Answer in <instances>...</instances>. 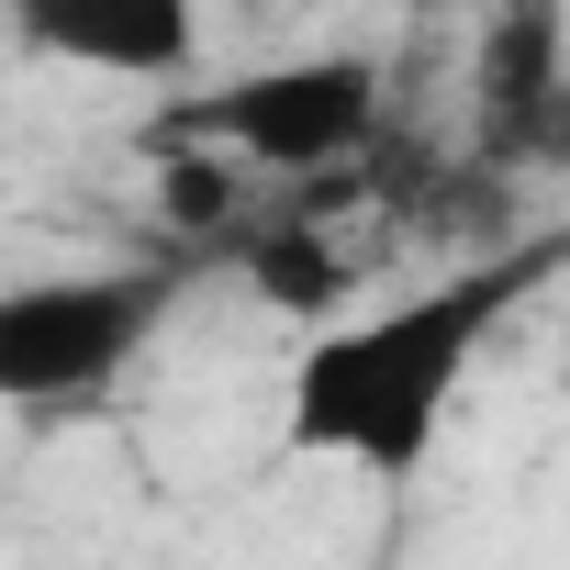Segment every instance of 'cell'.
<instances>
[{"label":"cell","mask_w":570,"mask_h":570,"mask_svg":"<svg viewBox=\"0 0 570 570\" xmlns=\"http://www.w3.org/2000/svg\"><path fill=\"white\" fill-rule=\"evenodd\" d=\"M570 257V224L503 246V257H448L425 292L325 325L292 381H279V448L292 459H336L381 492H414L425 459L448 448V414L481 370V347L548 292V268Z\"/></svg>","instance_id":"6da1fadb"},{"label":"cell","mask_w":570,"mask_h":570,"mask_svg":"<svg viewBox=\"0 0 570 570\" xmlns=\"http://www.w3.org/2000/svg\"><path fill=\"white\" fill-rule=\"evenodd\" d=\"M146 157H235L246 179H347L392 146L381 57H279L224 90H168L135 124Z\"/></svg>","instance_id":"7a4b0ae2"},{"label":"cell","mask_w":570,"mask_h":570,"mask_svg":"<svg viewBox=\"0 0 570 570\" xmlns=\"http://www.w3.org/2000/svg\"><path fill=\"white\" fill-rule=\"evenodd\" d=\"M213 268L224 257H202V246H157V257H124V268L12 279V292H0V403H12V414L101 403L179 325V303L202 292Z\"/></svg>","instance_id":"3957f363"},{"label":"cell","mask_w":570,"mask_h":570,"mask_svg":"<svg viewBox=\"0 0 570 570\" xmlns=\"http://www.w3.org/2000/svg\"><path fill=\"white\" fill-rule=\"evenodd\" d=\"M23 46H46V57H68V68H101V79L190 90V68H202V12H179V0H90V12H68V0H23Z\"/></svg>","instance_id":"277c9868"},{"label":"cell","mask_w":570,"mask_h":570,"mask_svg":"<svg viewBox=\"0 0 570 570\" xmlns=\"http://www.w3.org/2000/svg\"><path fill=\"white\" fill-rule=\"evenodd\" d=\"M224 257L246 268V292H257V303L303 314L314 336H325V325H347V257H336L325 213H303V202H268V213H257V224H246Z\"/></svg>","instance_id":"5b68a950"}]
</instances>
